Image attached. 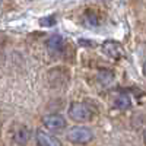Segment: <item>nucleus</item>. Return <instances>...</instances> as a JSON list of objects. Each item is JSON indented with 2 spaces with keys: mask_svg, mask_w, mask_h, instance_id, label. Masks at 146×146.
<instances>
[{
  "mask_svg": "<svg viewBox=\"0 0 146 146\" xmlns=\"http://www.w3.org/2000/svg\"><path fill=\"white\" fill-rule=\"evenodd\" d=\"M47 50L50 54H60L64 50V40L60 35H53L47 40Z\"/></svg>",
  "mask_w": 146,
  "mask_h": 146,
  "instance_id": "39448f33",
  "label": "nucleus"
},
{
  "mask_svg": "<svg viewBox=\"0 0 146 146\" xmlns=\"http://www.w3.org/2000/svg\"><path fill=\"white\" fill-rule=\"evenodd\" d=\"M2 2H3V0H0V3H2Z\"/></svg>",
  "mask_w": 146,
  "mask_h": 146,
  "instance_id": "f8f14e48",
  "label": "nucleus"
},
{
  "mask_svg": "<svg viewBox=\"0 0 146 146\" xmlns=\"http://www.w3.org/2000/svg\"><path fill=\"white\" fill-rule=\"evenodd\" d=\"M102 51L111 58H120L123 56V50H121V47L114 42V41H105L102 44Z\"/></svg>",
  "mask_w": 146,
  "mask_h": 146,
  "instance_id": "423d86ee",
  "label": "nucleus"
},
{
  "mask_svg": "<svg viewBox=\"0 0 146 146\" xmlns=\"http://www.w3.org/2000/svg\"><path fill=\"white\" fill-rule=\"evenodd\" d=\"M94 137V133L88 129V127H83V126H76V127H72L67 131V139L72 143H76V145H83V143H88L89 140H92Z\"/></svg>",
  "mask_w": 146,
  "mask_h": 146,
  "instance_id": "f03ea898",
  "label": "nucleus"
},
{
  "mask_svg": "<svg viewBox=\"0 0 146 146\" xmlns=\"http://www.w3.org/2000/svg\"><path fill=\"white\" fill-rule=\"evenodd\" d=\"M31 137V130L27 126H19L13 133V142L16 145H25Z\"/></svg>",
  "mask_w": 146,
  "mask_h": 146,
  "instance_id": "0eeeda50",
  "label": "nucleus"
},
{
  "mask_svg": "<svg viewBox=\"0 0 146 146\" xmlns=\"http://www.w3.org/2000/svg\"><path fill=\"white\" fill-rule=\"evenodd\" d=\"M36 143L40 146H60L62 142H60L56 136H53L51 133H48L42 129L36 130Z\"/></svg>",
  "mask_w": 146,
  "mask_h": 146,
  "instance_id": "20e7f679",
  "label": "nucleus"
},
{
  "mask_svg": "<svg viewBox=\"0 0 146 146\" xmlns=\"http://www.w3.org/2000/svg\"><path fill=\"white\" fill-rule=\"evenodd\" d=\"M85 18H86V23H88V25H91V27H95V25H98V23H100L98 16H96L95 13H92V12H88Z\"/></svg>",
  "mask_w": 146,
  "mask_h": 146,
  "instance_id": "9d476101",
  "label": "nucleus"
},
{
  "mask_svg": "<svg viewBox=\"0 0 146 146\" xmlns=\"http://www.w3.org/2000/svg\"><path fill=\"white\" fill-rule=\"evenodd\" d=\"M42 124L48 129V130H53V131H58L66 127V120L63 115L60 114H48L42 117Z\"/></svg>",
  "mask_w": 146,
  "mask_h": 146,
  "instance_id": "7ed1b4c3",
  "label": "nucleus"
},
{
  "mask_svg": "<svg viewBox=\"0 0 146 146\" xmlns=\"http://www.w3.org/2000/svg\"><path fill=\"white\" fill-rule=\"evenodd\" d=\"M69 115L73 121L83 123V121H89L94 115L92 108L85 104V102H73L69 108Z\"/></svg>",
  "mask_w": 146,
  "mask_h": 146,
  "instance_id": "f257e3e1",
  "label": "nucleus"
},
{
  "mask_svg": "<svg viewBox=\"0 0 146 146\" xmlns=\"http://www.w3.org/2000/svg\"><path fill=\"white\" fill-rule=\"evenodd\" d=\"M40 25L41 27H53L56 25V18L54 16H45L40 19Z\"/></svg>",
  "mask_w": 146,
  "mask_h": 146,
  "instance_id": "9b49d317",
  "label": "nucleus"
},
{
  "mask_svg": "<svg viewBox=\"0 0 146 146\" xmlns=\"http://www.w3.org/2000/svg\"><path fill=\"white\" fill-rule=\"evenodd\" d=\"M131 105V101H130V96L126 95V94H121L120 96H117L115 100V107L118 110H129Z\"/></svg>",
  "mask_w": 146,
  "mask_h": 146,
  "instance_id": "6e6552de",
  "label": "nucleus"
},
{
  "mask_svg": "<svg viewBox=\"0 0 146 146\" xmlns=\"http://www.w3.org/2000/svg\"><path fill=\"white\" fill-rule=\"evenodd\" d=\"M113 73L111 72H108V70H102L101 73H100V82L101 83H104V85H107V83H110L113 80Z\"/></svg>",
  "mask_w": 146,
  "mask_h": 146,
  "instance_id": "1a4fd4ad",
  "label": "nucleus"
}]
</instances>
